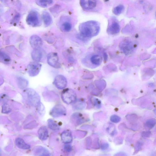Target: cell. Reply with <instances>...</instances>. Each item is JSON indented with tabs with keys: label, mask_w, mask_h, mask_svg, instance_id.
Instances as JSON below:
<instances>
[{
	"label": "cell",
	"mask_w": 156,
	"mask_h": 156,
	"mask_svg": "<svg viewBox=\"0 0 156 156\" xmlns=\"http://www.w3.org/2000/svg\"><path fill=\"white\" fill-rule=\"evenodd\" d=\"M99 26L97 23L89 21L82 24L80 26V30L82 35L90 37L94 36L99 33Z\"/></svg>",
	"instance_id": "cell-1"
},
{
	"label": "cell",
	"mask_w": 156,
	"mask_h": 156,
	"mask_svg": "<svg viewBox=\"0 0 156 156\" xmlns=\"http://www.w3.org/2000/svg\"><path fill=\"white\" fill-rule=\"evenodd\" d=\"M22 96L27 103L32 106L37 107L40 103L39 95L33 89H25L22 93Z\"/></svg>",
	"instance_id": "cell-2"
},
{
	"label": "cell",
	"mask_w": 156,
	"mask_h": 156,
	"mask_svg": "<svg viewBox=\"0 0 156 156\" xmlns=\"http://www.w3.org/2000/svg\"><path fill=\"white\" fill-rule=\"evenodd\" d=\"M61 98L64 103L69 104L76 101L77 95L73 90L67 89L63 91L61 94Z\"/></svg>",
	"instance_id": "cell-3"
},
{
	"label": "cell",
	"mask_w": 156,
	"mask_h": 156,
	"mask_svg": "<svg viewBox=\"0 0 156 156\" xmlns=\"http://www.w3.org/2000/svg\"><path fill=\"white\" fill-rule=\"evenodd\" d=\"M26 21L27 23L31 26H39L40 21L39 13L35 11H31L27 16Z\"/></svg>",
	"instance_id": "cell-4"
},
{
	"label": "cell",
	"mask_w": 156,
	"mask_h": 156,
	"mask_svg": "<svg viewBox=\"0 0 156 156\" xmlns=\"http://www.w3.org/2000/svg\"><path fill=\"white\" fill-rule=\"evenodd\" d=\"M42 67V65L38 62L30 63L27 67V71L30 76L35 77L39 73Z\"/></svg>",
	"instance_id": "cell-5"
},
{
	"label": "cell",
	"mask_w": 156,
	"mask_h": 156,
	"mask_svg": "<svg viewBox=\"0 0 156 156\" xmlns=\"http://www.w3.org/2000/svg\"><path fill=\"white\" fill-rule=\"evenodd\" d=\"M66 112L65 107L61 104H58L53 108L50 114L52 117L57 118L66 115Z\"/></svg>",
	"instance_id": "cell-6"
},
{
	"label": "cell",
	"mask_w": 156,
	"mask_h": 156,
	"mask_svg": "<svg viewBox=\"0 0 156 156\" xmlns=\"http://www.w3.org/2000/svg\"><path fill=\"white\" fill-rule=\"evenodd\" d=\"M54 84L57 88L62 89L67 87V81L65 77L62 75H59L55 77Z\"/></svg>",
	"instance_id": "cell-7"
},
{
	"label": "cell",
	"mask_w": 156,
	"mask_h": 156,
	"mask_svg": "<svg viewBox=\"0 0 156 156\" xmlns=\"http://www.w3.org/2000/svg\"><path fill=\"white\" fill-rule=\"evenodd\" d=\"M59 58L57 53L55 52L50 53L48 55L47 62L50 66L55 68L59 67Z\"/></svg>",
	"instance_id": "cell-8"
},
{
	"label": "cell",
	"mask_w": 156,
	"mask_h": 156,
	"mask_svg": "<svg viewBox=\"0 0 156 156\" xmlns=\"http://www.w3.org/2000/svg\"><path fill=\"white\" fill-rule=\"evenodd\" d=\"M30 44L31 47L34 50L40 49L42 45L41 39L38 35H34L30 37Z\"/></svg>",
	"instance_id": "cell-9"
},
{
	"label": "cell",
	"mask_w": 156,
	"mask_h": 156,
	"mask_svg": "<svg viewBox=\"0 0 156 156\" xmlns=\"http://www.w3.org/2000/svg\"><path fill=\"white\" fill-rule=\"evenodd\" d=\"M80 3L81 7L86 10L92 9L96 6V0H80Z\"/></svg>",
	"instance_id": "cell-10"
},
{
	"label": "cell",
	"mask_w": 156,
	"mask_h": 156,
	"mask_svg": "<svg viewBox=\"0 0 156 156\" xmlns=\"http://www.w3.org/2000/svg\"><path fill=\"white\" fill-rule=\"evenodd\" d=\"M61 138L62 142L65 144L71 143L73 140V137L71 132L69 130L63 131L61 134Z\"/></svg>",
	"instance_id": "cell-11"
},
{
	"label": "cell",
	"mask_w": 156,
	"mask_h": 156,
	"mask_svg": "<svg viewBox=\"0 0 156 156\" xmlns=\"http://www.w3.org/2000/svg\"><path fill=\"white\" fill-rule=\"evenodd\" d=\"M38 134L40 139L42 141L47 140L49 137V133L46 126L41 127L38 131Z\"/></svg>",
	"instance_id": "cell-12"
},
{
	"label": "cell",
	"mask_w": 156,
	"mask_h": 156,
	"mask_svg": "<svg viewBox=\"0 0 156 156\" xmlns=\"http://www.w3.org/2000/svg\"><path fill=\"white\" fill-rule=\"evenodd\" d=\"M34 153L37 156H49L50 153L48 151L42 146H37L34 149Z\"/></svg>",
	"instance_id": "cell-13"
},
{
	"label": "cell",
	"mask_w": 156,
	"mask_h": 156,
	"mask_svg": "<svg viewBox=\"0 0 156 156\" xmlns=\"http://www.w3.org/2000/svg\"><path fill=\"white\" fill-rule=\"evenodd\" d=\"M15 142L17 146L21 149L28 150L30 148V145L27 144L22 139L20 138H16Z\"/></svg>",
	"instance_id": "cell-14"
},
{
	"label": "cell",
	"mask_w": 156,
	"mask_h": 156,
	"mask_svg": "<svg viewBox=\"0 0 156 156\" xmlns=\"http://www.w3.org/2000/svg\"><path fill=\"white\" fill-rule=\"evenodd\" d=\"M31 56L33 60L36 62L40 61L43 56V53L40 49H35L31 52Z\"/></svg>",
	"instance_id": "cell-15"
},
{
	"label": "cell",
	"mask_w": 156,
	"mask_h": 156,
	"mask_svg": "<svg viewBox=\"0 0 156 156\" xmlns=\"http://www.w3.org/2000/svg\"><path fill=\"white\" fill-rule=\"evenodd\" d=\"M42 17L45 25L46 26L50 25L52 22V20L51 15L47 12H43Z\"/></svg>",
	"instance_id": "cell-16"
},
{
	"label": "cell",
	"mask_w": 156,
	"mask_h": 156,
	"mask_svg": "<svg viewBox=\"0 0 156 156\" xmlns=\"http://www.w3.org/2000/svg\"><path fill=\"white\" fill-rule=\"evenodd\" d=\"M120 29V26L117 22H114L110 26L109 30L111 33L115 34L119 33Z\"/></svg>",
	"instance_id": "cell-17"
},
{
	"label": "cell",
	"mask_w": 156,
	"mask_h": 156,
	"mask_svg": "<svg viewBox=\"0 0 156 156\" xmlns=\"http://www.w3.org/2000/svg\"><path fill=\"white\" fill-rule=\"evenodd\" d=\"M17 83L18 87L21 89H25L28 84V80L22 77H19L17 79Z\"/></svg>",
	"instance_id": "cell-18"
},
{
	"label": "cell",
	"mask_w": 156,
	"mask_h": 156,
	"mask_svg": "<svg viewBox=\"0 0 156 156\" xmlns=\"http://www.w3.org/2000/svg\"><path fill=\"white\" fill-rule=\"evenodd\" d=\"M48 127L53 131H57L60 129V127L57 123L52 119H50L48 120Z\"/></svg>",
	"instance_id": "cell-19"
},
{
	"label": "cell",
	"mask_w": 156,
	"mask_h": 156,
	"mask_svg": "<svg viewBox=\"0 0 156 156\" xmlns=\"http://www.w3.org/2000/svg\"><path fill=\"white\" fill-rule=\"evenodd\" d=\"M91 61L94 65H100L102 62V58L98 55H94L91 57Z\"/></svg>",
	"instance_id": "cell-20"
},
{
	"label": "cell",
	"mask_w": 156,
	"mask_h": 156,
	"mask_svg": "<svg viewBox=\"0 0 156 156\" xmlns=\"http://www.w3.org/2000/svg\"><path fill=\"white\" fill-rule=\"evenodd\" d=\"M1 61L5 64H9L11 61V59L10 57L6 53L1 52Z\"/></svg>",
	"instance_id": "cell-21"
},
{
	"label": "cell",
	"mask_w": 156,
	"mask_h": 156,
	"mask_svg": "<svg viewBox=\"0 0 156 156\" xmlns=\"http://www.w3.org/2000/svg\"><path fill=\"white\" fill-rule=\"evenodd\" d=\"M156 124V120L152 119L148 120L145 123V127L149 129L153 128Z\"/></svg>",
	"instance_id": "cell-22"
},
{
	"label": "cell",
	"mask_w": 156,
	"mask_h": 156,
	"mask_svg": "<svg viewBox=\"0 0 156 156\" xmlns=\"http://www.w3.org/2000/svg\"><path fill=\"white\" fill-rule=\"evenodd\" d=\"M124 8V7L123 5H119L114 9L113 12L115 15H119L123 11Z\"/></svg>",
	"instance_id": "cell-23"
},
{
	"label": "cell",
	"mask_w": 156,
	"mask_h": 156,
	"mask_svg": "<svg viewBox=\"0 0 156 156\" xmlns=\"http://www.w3.org/2000/svg\"><path fill=\"white\" fill-rule=\"evenodd\" d=\"M38 124L37 122L35 121H32L30 123L27 124L24 126L25 129H31L36 127Z\"/></svg>",
	"instance_id": "cell-24"
},
{
	"label": "cell",
	"mask_w": 156,
	"mask_h": 156,
	"mask_svg": "<svg viewBox=\"0 0 156 156\" xmlns=\"http://www.w3.org/2000/svg\"><path fill=\"white\" fill-rule=\"evenodd\" d=\"M53 3L52 0H40V3L43 7H46L51 4Z\"/></svg>",
	"instance_id": "cell-25"
},
{
	"label": "cell",
	"mask_w": 156,
	"mask_h": 156,
	"mask_svg": "<svg viewBox=\"0 0 156 156\" xmlns=\"http://www.w3.org/2000/svg\"><path fill=\"white\" fill-rule=\"evenodd\" d=\"M62 27L64 30L67 32L70 31L72 29L71 24L68 22L64 23L62 25Z\"/></svg>",
	"instance_id": "cell-26"
},
{
	"label": "cell",
	"mask_w": 156,
	"mask_h": 156,
	"mask_svg": "<svg viewBox=\"0 0 156 156\" xmlns=\"http://www.w3.org/2000/svg\"><path fill=\"white\" fill-rule=\"evenodd\" d=\"M11 109L9 105L7 104H5L2 106V112L4 114H8L10 112Z\"/></svg>",
	"instance_id": "cell-27"
},
{
	"label": "cell",
	"mask_w": 156,
	"mask_h": 156,
	"mask_svg": "<svg viewBox=\"0 0 156 156\" xmlns=\"http://www.w3.org/2000/svg\"><path fill=\"white\" fill-rule=\"evenodd\" d=\"M121 120V118L116 115H113L110 117L111 121L114 123H118Z\"/></svg>",
	"instance_id": "cell-28"
},
{
	"label": "cell",
	"mask_w": 156,
	"mask_h": 156,
	"mask_svg": "<svg viewBox=\"0 0 156 156\" xmlns=\"http://www.w3.org/2000/svg\"><path fill=\"white\" fill-rule=\"evenodd\" d=\"M75 108L77 109H82L84 107V104L82 102L79 101L77 102L75 104Z\"/></svg>",
	"instance_id": "cell-29"
},
{
	"label": "cell",
	"mask_w": 156,
	"mask_h": 156,
	"mask_svg": "<svg viewBox=\"0 0 156 156\" xmlns=\"http://www.w3.org/2000/svg\"><path fill=\"white\" fill-rule=\"evenodd\" d=\"M64 150L67 152H71L72 150V147L70 145L66 144L64 147Z\"/></svg>",
	"instance_id": "cell-30"
},
{
	"label": "cell",
	"mask_w": 156,
	"mask_h": 156,
	"mask_svg": "<svg viewBox=\"0 0 156 156\" xmlns=\"http://www.w3.org/2000/svg\"><path fill=\"white\" fill-rule=\"evenodd\" d=\"M151 134V133L149 131H144L142 132V135L143 137L148 138L150 136Z\"/></svg>",
	"instance_id": "cell-31"
},
{
	"label": "cell",
	"mask_w": 156,
	"mask_h": 156,
	"mask_svg": "<svg viewBox=\"0 0 156 156\" xmlns=\"http://www.w3.org/2000/svg\"><path fill=\"white\" fill-rule=\"evenodd\" d=\"M94 104L97 107H101V102L97 99H95L93 100Z\"/></svg>",
	"instance_id": "cell-32"
},
{
	"label": "cell",
	"mask_w": 156,
	"mask_h": 156,
	"mask_svg": "<svg viewBox=\"0 0 156 156\" xmlns=\"http://www.w3.org/2000/svg\"><path fill=\"white\" fill-rule=\"evenodd\" d=\"M142 143L140 142H138L137 143L136 147V151L138 152L140 149H141L142 146Z\"/></svg>",
	"instance_id": "cell-33"
},
{
	"label": "cell",
	"mask_w": 156,
	"mask_h": 156,
	"mask_svg": "<svg viewBox=\"0 0 156 156\" xmlns=\"http://www.w3.org/2000/svg\"><path fill=\"white\" fill-rule=\"evenodd\" d=\"M109 147V144L106 143L102 144L101 146V149L102 150H106Z\"/></svg>",
	"instance_id": "cell-34"
},
{
	"label": "cell",
	"mask_w": 156,
	"mask_h": 156,
	"mask_svg": "<svg viewBox=\"0 0 156 156\" xmlns=\"http://www.w3.org/2000/svg\"></svg>",
	"instance_id": "cell-35"
}]
</instances>
